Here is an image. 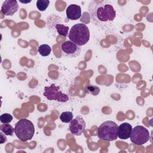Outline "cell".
<instances>
[{
	"mask_svg": "<svg viewBox=\"0 0 153 153\" xmlns=\"http://www.w3.org/2000/svg\"><path fill=\"white\" fill-rule=\"evenodd\" d=\"M49 4V0H38L36 3V7L40 11H44L46 10Z\"/></svg>",
	"mask_w": 153,
	"mask_h": 153,
	"instance_id": "17",
	"label": "cell"
},
{
	"mask_svg": "<svg viewBox=\"0 0 153 153\" xmlns=\"http://www.w3.org/2000/svg\"><path fill=\"white\" fill-rule=\"evenodd\" d=\"M0 130L5 135L12 136L14 132V128L8 123L3 124L0 126Z\"/></svg>",
	"mask_w": 153,
	"mask_h": 153,
	"instance_id": "14",
	"label": "cell"
},
{
	"mask_svg": "<svg viewBox=\"0 0 153 153\" xmlns=\"http://www.w3.org/2000/svg\"><path fill=\"white\" fill-rule=\"evenodd\" d=\"M66 17L71 20H76L81 16V7L76 4L69 5L66 10Z\"/></svg>",
	"mask_w": 153,
	"mask_h": 153,
	"instance_id": "11",
	"label": "cell"
},
{
	"mask_svg": "<svg viewBox=\"0 0 153 153\" xmlns=\"http://www.w3.org/2000/svg\"><path fill=\"white\" fill-rule=\"evenodd\" d=\"M51 51V48L50 45L48 44H42L39 46L38 48V52L39 54L43 56V57H46L50 55Z\"/></svg>",
	"mask_w": 153,
	"mask_h": 153,
	"instance_id": "13",
	"label": "cell"
},
{
	"mask_svg": "<svg viewBox=\"0 0 153 153\" xmlns=\"http://www.w3.org/2000/svg\"><path fill=\"white\" fill-rule=\"evenodd\" d=\"M85 93L87 94H90L93 96H97L100 93V88L96 85H88L85 87Z\"/></svg>",
	"mask_w": 153,
	"mask_h": 153,
	"instance_id": "16",
	"label": "cell"
},
{
	"mask_svg": "<svg viewBox=\"0 0 153 153\" xmlns=\"http://www.w3.org/2000/svg\"><path fill=\"white\" fill-rule=\"evenodd\" d=\"M88 11L93 24L102 29H109L116 17V11L108 1L93 0L89 3Z\"/></svg>",
	"mask_w": 153,
	"mask_h": 153,
	"instance_id": "1",
	"label": "cell"
},
{
	"mask_svg": "<svg viewBox=\"0 0 153 153\" xmlns=\"http://www.w3.org/2000/svg\"><path fill=\"white\" fill-rule=\"evenodd\" d=\"M132 128L131 125L129 123H122L118 128V137L122 140L128 139L131 135Z\"/></svg>",
	"mask_w": 153,
	"mask_h": 153,
	"instance_id": "12",
	"label": "cell"
},
{
	"mask_svg": "<svg viewBox=\"0 0 153 153\" xmlns=\"http://www.w3.org/2000/svg\"><path fill=\"white\" fill-rule=\"evenodd\" d=\"M68 37L71 42L77 45H84L90 39L89 29L84 23H76L70 29Z\"/></svg>",
	"mask_w": 153,
	"mask_h": 153,
	"instance_id": "2",
	"label": "cell"
},
{
	"mask_svg": "<svg viewBox=\"0 0 153 153\" xmlns=\"http://www.w3.org/2000/svg\"><path fill=\"white\" fill-rule=\"evenodd\" d=\"M13 120V116L8 113H4L0 116V121L3 124L10 123Z\"/></svg>",
	"mask_w": 153,
	"mask_h": 153,
	"instance_id": "18",
	"label": "cell"
},
{
	"mask_svg": "<svg viewBox=\"0 0 153 153\" xmlns=\"http://www.w3.org/2000/svg\"><path fill=\"white\" fill-rule=\"evenodd\" d=\"M54 18V15H51L47 18V26L48 27L49 29L53 30V32L54 30L53 29H54L59 35L64 37L67 36L69 34L68 32L69 27L63 24L59 23V21H60L62 19L59 16H55V19Z\"/></svg>",
	"mask_w": 153,
	"mask_h": 153,
	"instance_id": "7",
	"label": "cell"
},
{
	"mask_svg": "<svg viewBox=\"0 0 153 153\" xmlns=\"http://www.w3.org/2000/svg\"><path fill=\"white\" fill-rule=\"evenodd\" d=\"M118 126L113 121H105L97 128V136L100 139L114 141L118 138Z\"/></svg>",
	"mask_w": 153,
	"mask_h": 153,
	"instance_id": "4",
	"label": "cell"
},
{
	"mask_svg": "<svg viewBox=\"0 0 153 153\" xmlns=\"http://www.w3.org/2000/svg\"><path fill=\"white\" fill-rule=\"evenodd\" d=\"M44 96L50 100H56L60 102H66L69 100V97L66 94L62 93L60 90V87L56 86L54 84L50 86L44 87Z\"/></svg>",
	"mask_w": 153,
	"mask_h": 153,
	"instance_id": "6",
	"label": "cell"
},
{
	"mask_svg": "<svg viewBox=\"0 0 153 153\" xmlns=\"http://www.w3.org/2000/svg\"><path fill=\"white\" fill-rule=\"evenodd\" d=\"M14 133L21 141L30 140L35 133L34 125L32 121L27 119H20L15 125Z\"/></svg>",
	"mask_w": 153,
	"mask_h": 153,
	"instance_id": "3",
	"label": "cell"
},
{
	"mask_svg": "<svg viewBox=\"0 0 153 153\" xmlns=\"http://www.w3.org/2000/svg\"><path fill=\"white\" fill-rule=\"evenodd\" d=\"M150 134L148 130L142 126H137L132 128L130 140L136 145H142L146 143L149 139Z\"/></svg>",
	"mask_w": 153,
	"mask_h": 153,
	"instance_id": "5",
	"label": "cell"
},
{
	"mask_svg": "<svg viewBox=\"0 0 153 153\" xmlns=\"http://www.w3.org/2000/svg\"><path fill=\"white\" fill-rule=\"evenodd\" d=\"M85 128V122L81 116H77L72 119L69 125L70 132L75 136H80L84 131Z\"/></svg>",
	"mask_w": 153,
	"mask_h": 153,
	"instance_id": "9",
	"label": "cell"
},
{
	"mask_svg": "<svg viewBox=\"0 0 153 153\" xmlns=\"http://www.w3.org/2000/svg\"><path fill=\"white\" fill-rule=\"evenodd\" d=\"M0 135H1V143H4V142H5L7 141V137L5 136V134L2 133L1 131V133H0Z\"/></svg>",
	"mask_w": 153,
	"mask_h": 153,
	"instance_id": "19",
	"label": "cell"
},
{
	"mask_svg": "<svg viewBox=\"0 0 153 153\" xmlns=\"http://www.w3.org/2000/svg\"><path fill=\"white\" fill-rule=\"evenodd\" d=\"M61 51L62 56L64 57L68 58L76 57L81 54V47L71 41H66L61 44Z\"/></svg>",
	"mask_w": 153,
	"mask_h": 153,
	"instance_id": "8",
	"label": "cell"
},
{
	"mask_svg": "<svg viewBox=\"0 0 153 153\" xmlns=\"http://www.w3.org/2000/svg\"><path fill=\"white\" fill-rule=\"evenodd\" d=\"M73 114L70 111L63 112L60 115V120L62 122L68 123H70L73 119Z\"/></svg>",
	"mask_w": 153,
	"mask_h": 153,
	"instance_id": "15",
	"label": "cell"
},
{
	"mask_svg": "<svg viewBox=\"0 0 153 153\" xmlns=\"http://www.w3.org/2000/svg\"><path fill=\"white\" fill-rule=\"evenodd\" d=\"M31 1H28V2H23V1H20V2H22V3H23V4H29V2H30Z\"/></svg>",
	"mask_w": 153,
	"mask_h": 153,
	"instance_id": "20",
	"label": "cell"
},
{
	"mask_svg": "<svg viewBox=\"0 0 153 153\" xmlns=\"http://www.w3.org/2000/svg\"><path fill=\"white\" fill-rule=\"evenodd\" d=\"M19 5L16 0H6L1 6V12L5 16H13L18 10Z\"/></svg>",
	"mask_w": 153,
	"mask_h": 153,
	"instance_id": "10",
	"label": "cell"
}]
</instances>
